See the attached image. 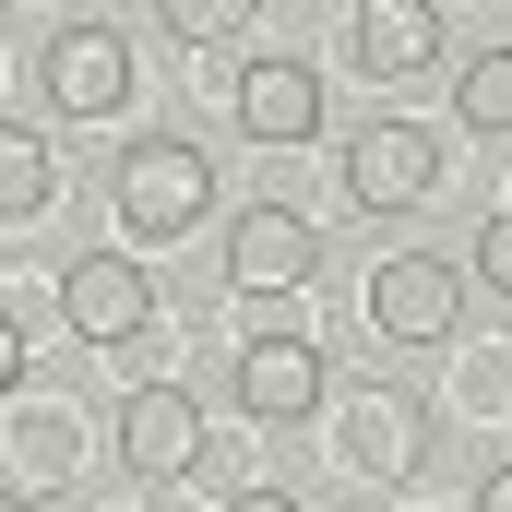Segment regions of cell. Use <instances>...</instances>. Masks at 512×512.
Returning a JSON list of instances; mask_svg holds the SVG:
<instances>
[{
    "label": "cell",
    "instance_id": "obj_17",
    "mask_svg": "<svg viewBox=\"0 0 512 512\" xmlns=\"http://www.w3.org/2000/svg\"><path fill=\"white\" fill-rule=\"evenodd\" d=\"M477 512H512V465H501V477H477Z\"/></svg>",
    "mask_w": 512,
    "mask_h": 512
},
{
    "label": "cell",
    "instance_id": "obj_7",
    "mask_svg": "<svg viewBox=\"0 0 512 512\" xmlns=\"http://www.w3.org/2000/svg\"><path fill=\"white\" fill-rule=\"evenodd\" d=\"M227 393H239V417H262V429H298V417H322V346L286 334V322H262L251 346H239V370H227Z\"/></svg>",
    "mask_w": 512,
    "mask_h": 512
},
{
    "label": "cell",
    "instance_id": "obj_8",
    "mask_svg": "<svg viewBox=\"0 0 512 512\" xmlns=\"http://www.w3.org/2000/svg\"><path fill=\"white\" fill-rule=\"evenodd\" d=\"M322 274V227L298 215V203H251L239 227H227V286L239 298H286V286H310Z\"/></svg>",
    "mask_w": 512,
    "mask_h": 512
},
{
    "label": "cell",
    "instance_id": "obj_11",
    "mask_svg": "<svg viewBox=\"0 0 512 512\" xmlns=\"http://www.w3.org/2000/svg\"><path fill=\"white\" fill-rule=\"evenodd\" d=\"M60 203V155H48V131L0 120V227H36Z\"/></svg>",
    "mask_w": 512,
    "mask_h": 512
},
{
    "label": "cell",
    "instance_id": "obj_15",
    "mask_svg": "<svg viewBox=\"0 0 512 512\" xmlns=\"http://www.w3.org/2000/svg\"><path fill=\"white\" fill-rule=\"evenodd\" d=\"M24 382V322H12V310H0V393Z\"/></svg>",
    "mask_w": 512,
    "mask_h": 512
},
{
    "label": "cell",
    "instance_id": "obj_3",
    "mask_svg": "<svg viewBox=\"0 0 512 512\" xmlns=\"http://www.w3.org/2000/svg\"><path fill=\"white\" fill-rule=\"evenodd\" d=\"M429 191H441V131H417V120L346 131V203L358 215H417Z\"/></svg>",
    "mask_w": 512,
    "mask_h": 512
},
{
    "label": "cell",
    "instance_id": "obj_4",
    "mask_svg": "<svg viewBox=\"0 0 512 512\" xmlns=\"http://www.w3.org/2000/svg\"><path fill=\"white\" fill-rule=\"evenodd\" d=\"M60 322H72L84 346L155 334V274H143L131 251H72V262H60Z\"/></svg>",
    "mask_w": 512,
    "mask_h": 512
},
{
    "label": "cell",
    "instance_id": "obj_13",
    "mask_svg": "<svg viewBox=\"0 0 512 512\" xmlns=\"http://www.w3.org/2000/svg\"><path fill=\"white\" fill-rule=\"evenodd\" d=\"M477 286H489V298H512V203L477 227Z\"/></svg>",
    "mask_w": 512,
    "mask_h": 512
},
{
    "label": "cell",
    "instance_id": "obj_16",
    "mask_svg": "<svg viewBox=\"0 0 512 512\" xmlns=\"http://www.w3.org/2000/svg\"><path fill=\"white\" fill-rule=\"evenodd\" d=\"M227 512H310V501H298V489H239Z\"/></svg>",
    "mask_w": 512,
    "mask_h": 512
},
{
    "label": "cell",
    "instance_id": "obj_2",
    "mask_svg": "<svg viewBox=\"0 0 512 512\" xmlns=\"http://www.w3.org/2000/svg\"><path fill=\"white\" fill-rule=\"evenodd\" d=\"M36 84H48V108H60V120H120V108H131V24L72 12V24L48 36Z\"/></svg>",
    "mask_w": 512,
    "mask_h": 512
},
{
    "label": "cell",
    "instance_id": "obj_10",
    "mask_svg": "<svg viewBox=\"0 0 512 512\" xmlns=\"http://www.w3.org/2000/svg\"><path fill=\"white\" fill-rule=\"evenodd\" d=\"M346 36H358L346 60H358L370 84H405V72H429V60H441V12H429V0H358V12H346Z\"/></svg>",
    "mask_w": 512,
    "mask_h": 512
},
{
    "label": "cell",
    "instance_id": "obj_5",
    "mask_svg": "<svg viewBox=\"0 0 512 512\" xmlns=\"http://www.w3.org/2000/svg\"><path fill=\"white\" fill-rule=\"evenodd\" d=\"M203 429H215V417H203V393H191V382H143V393L120 405V477H143V489L191 477V465H203Z\"/></svg>",
    "mask_w": 512,
    "mask_h": 512
},
{
    "label": "cell",
    "instance_id": "obj_9",
    "mask_svg": "<svg viewBox=\"0 0 512 512\" xmlns=\"http://www.w3.org/2000/svg\"><path fill=\"white\" fill-rule=\"evenodd\" d=\"M239 131L251 143H322V72L298 48H262L239 72Z\"/></svg>",
    "mask_w": 512,
    "mask_h": 512
},
{
    "label": "cell",
    "instance_id": "obj_6",
    "mask_svg": "<svg viewBox=\"0 0 512 512\" xmlns=\"http://www.w3.org/2000/svg\"><path fill=\"white\" fill-rule=\"evenodd\" d=\"M453 322H465V274L441 251H393L382 274H370V334H382V346H441Z\"/></svg>",
    "mask_w": 512,
    "mask_h": 512
},
{
    "label": "cell",
    "instance_id": "obj_1",
    "mask_svg": "<svg viewBox=\"0 0 512 512\" xmlns=\"http://www.w3.org/2000/svg\"><path fill=\"white\" fill-rule=\"evenodd\" d=\"M108 203H120V227L155 251V239H191L203 215H215V155L191 143V131H131L120 167H108Z\"/></svg>",
    "mask_w": 512,
    "mask_h": 512
},
{
    "label": "cell",
    "instance_id": "obj_12",
    "mask_svg": "<svg viewBox=\"0 0 512 512\" xmlns=\"http://www.w3.org/2000/svg\"><path fill=\"white\" fill-rule=\"evenodd\" d=\"M453 120H465V131H501V143H512V48L465 60V84H453Z\"/></svg>",
    "mask_w": 512,
    "mask_h": 512
},
{
    "label": "cell",
    "instance_id": "obj_14",
    "mask_svg": "<svg viewBox=\"0 0 512 512\" xmlns=\"http://www.w3.org/2000/svg\"><path fill=\"white\" fill-rule=\"evenodd\" d=\"M155 24H167V36H191V48H203V36H239V24H251V12H215V0H167V12H155Z\"/></svg>",
    "mask_w": 512,
    "mask_h": 512
}]
</instances>
